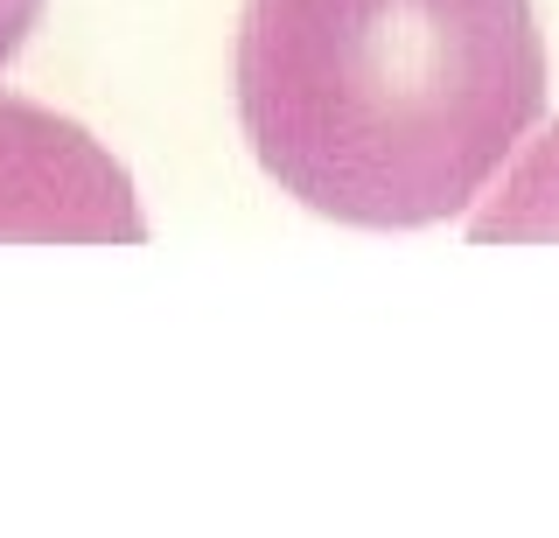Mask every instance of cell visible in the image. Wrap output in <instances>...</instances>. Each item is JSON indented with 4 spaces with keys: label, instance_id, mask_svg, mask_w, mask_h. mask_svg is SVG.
Returning <instances> with one entry per match:
<instances>
[{
    "label": "cell",
    "instance_id": "7a4b0ae2",
    "mask_svg": "<svg viewBox=\"0 0 559 538\" xmlns=\"http://www.w3.org/2000/svg\"><path fill=\"white\" fill-rule=\"evenodd\" d=\"M127 168L78 119L0 98V246H140Z\"/></svg>",
    "mask_w": 559,
    "mask_h": 538
},
{
    "label": "cell",
    "instance_id": "6da1fadb",
    "mask_svg": "<svg viewBox=\"0 0 559 538\" xmlns=\"http://www.w3.org/2000/svg\"><path fill=\"white\" fill-rule=\"evenodd\" d=\"M546 112L532 0H245L238 119L314 217L448 224Z\"/></svg>",
    "mask_w": 559,
    "mask_h": 538
},
{
    "label": "cell",
    "instance_id": "277c9868",
    "mask_svg": "<svg viewBox=\"0 0 559 538\" xmlns=\"http://www.w3.org/2000/svg\"><path fill=\"white\" fill-rule=\"evenodd\" d=\"M35 22H43V0H0V71L22 57V43H28Z\"/></svg>",
    "mask_w": 559,
    "mask_h": 538
},
{
    "label": "cell",
    "instance_id": "3957f363",
    "mask_svg": "<svg viewBox=\"0 0 559 538\" xmlns=\"http://www.w3.org/2000/svg\"><path fill=\"white\" fill-rule=\"evenodd\" d=\"M476 238H559V127L546 141H532V154L511 168V182L497 189V203L476 217Z\"/></svg>",
    "mask_w": 559,
    "mask_h": 538
}]
</instances>
